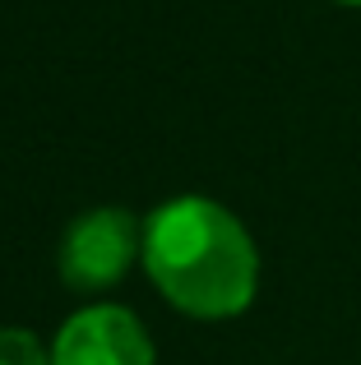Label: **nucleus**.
<instances>
[{
	"label": "nucleus",
	"instance_id": "f257e3e1",
	"mask_svg": "<svg viewBox=\"0 0 361 365\" xmlns=\"http://www.w3.org/2000/svg\"><path fill=\"white\" fill-rule=\"evenodd\" d=\"M144 268L153 287L195 319H232L260 292V250L241 217L213 199H172L144 222Z\"/></svg>",
	"mask_w": 361,
	"mask_h": 365
},
{
	"label": "nucleus",
	"instance_id": "7ed1b4c3",
	"mask_svg": "<svg viewBox=\"0 0 361 365\" xmlns=\"http://www.w3.org/2000/svg\"><path fill=\"white\" fill-rule=\"evenodd\" d=\"M51 365H153V342L130 310L88 305L56 333Z\"/></svg>",
	"mask_w": 361,
	"mask_h": 365
},
{
	"label": "nucleus",
	"instance_id": "39448f33",
	"mask_svg": "<svg viewBox=\"0 0 361 365\" xmlns=\"http://www.w3.org/2000/svg\"><path fill=\"white\" fill-rule=\"evenodd\" d=\"M338 5H361V0H338Z\"/></svg>",
	"mask_w": 361,
	"mask_h": 365
},
{
	"label": "nucleus",
	"instance_id": "20e7f679",
	"mask_svg": "<svg viewBox=\"0 0 361 365\" xmlns=\"http://www.w3.org/2000/svg\"><path fill=\"white\" fill-rule=\"evenodd\" d=\"M0 365H51V351L28 329H0Z\"/></svg>",
	"mask_w": 361,
	"mask_h": 365
},
{
	"label": "nucleus",
	"instance_id": "f03ea898",
	"mask_svg": "<svg viewBox=\"0 0 361 365\" xmlns=\"http://www.w3.org/2000/svg\"><path fill=\"white\" fill-rule=\"evenodd\" d=\"M135 255H144V227L126 208H93L65 232L61 277L70 292H107L130 273Z\"/></svg>",
	"mask_w": 361,
	"mask_h": 365
}]
</instances>
